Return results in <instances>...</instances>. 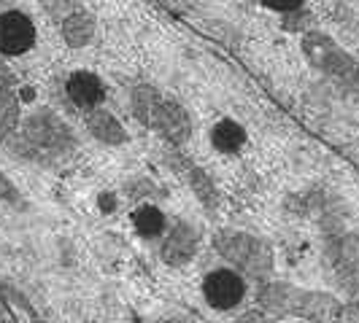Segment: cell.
Listing matches in <instances>:
<instances>
[{"instance_id": "277c9868", "label": "cell", "mask_w": 359, "mask_h": 323, "mask_svg": "<svg viewBox=\"0 0 359 323\" xmlns=\"http://www.w3.org/2000/svg\"><path fill=\"white\" fill-rule=\"evenodd\" d=\"M154 124L160 127L162 135L168 141H173V143H181V141L189 138V119L173 103H157V108H154Z\"/></svg>"}, {"instance_id": "5b68a950", "label": "cell", "mask_w": 359, "mask_h": 323, "mask_svg": "<svg viewBox=\"0 0 359 323\" xmlns=\"http://www.w3.org/2000/svg\"><path fill=\"white\" fill-rule=\"evenodd\" d=\"M198 248V237L195 232L187 227V224H179L173 232L168 234L165 245H162V256L168 264H184L192 259V253Z\"/></svg>"}, {"instance_id": "6da1fadb", "label": "cell", "mask_w": 359, "mask_h": 323, "mask_svg": "<svg viewBox=\"0 0 359 323\" xmlns=\"http://www.w3.org/2000/svg\"><path fill=\"white\" fill-rule=\"evenodd\" d=\"M203 296L214 310H233L246 296V280L233 269H214L203 280Z\"/></svg>"}, {"instance_id": "52a82bcc", "label": "cell", "mask_w": 359, "mask_h": 323, "mask_svg": "<svg viewBox=\"0 0 359 323\" xmlns=\"http://www.w3.org/2000/svg\"><path fill=\"white\" fill-rule=\"evenodd\" d=\"M90 129L95 138H100V141H106V143H122L125 141V129L122 124L106 113V110H95L90 116Z\"/></svg>"}, {"instance_id": "9c48e42d", "label": "cell", "mask_w": 359, "mask_h": 323, "mask_svg": "<svg viewBox=\"0 0 359 323\" xmlns=\"http://www.w3.org/2000/svg\"><path fill=\"white\" fill-rule=\"evenodd\" d=\"M62 36L71 46H84L92 36V22L84 17H73L62 24Z\"/></svg>"}, {"instance_id": "ba28073f", "label": "cell", "mask_w": 359, "mask_h": 323, "mask_svg": "<svg viewBox=\"0 0 359 323\" xmlns=\"http://www.w3.org/2000/svg\"><path fill=\"white\" fill-rule=\"evenodd\" d=\"M133 227L135 232L144 234V237H160L165 232V215H162L160 208L154 205H144L133 213Z\"/></svg>"}, {"instance_id": "7a4b0ae2", "label": "cell", "mask_w": 359, "mask_h": 323, "mask_svg": "<svg viewBox=\"0 0 359 323\" xmlns=\"http://www.w3.org/2000/svg\"><path fill=\"white\" fill-rule=\"evenodd\" d=\"M36 43V27L30 17L19 14V11H8L0 14V52L3 54H25Z\"/></svg>"}, {"instance_id": "30bf717a", "label": "cell", "mask_w": 359, "mask_h": 323, "mask_svg": "<svg viewBox=\"0 0 359 323\" xmlns=\"http://www.w3.org/2000/svg\"><path fill=\"white\" fill-rule=\"evenodd\" d=\"M259 3L273 8V11H294V8H300L306 0H259Z\"/></svg>"}, {"instance_id": "3957f363", "label": "cell", "mask_w": 359, "mask_h": 323, "mask_svg": "<svg viewBox=\"0 0 359 323\" xmlns=\"http://www.w3.org/2000/svg\"><path fill=\"white\" fill-rule=\"evenodd\" d=\"M68 97L84 110H95L106 100V87L95 73L79 71L68 78Z\"/></svg>"}, {"instance_id": "8992f818", "label": "cell", "mask_w": 359, "mask_h": 323, "mask_svg": "<svg viewBox=\"0 0 359 323\" xmlns=\"http://www.w3.org/2000/svg\"><path fill=\"white\" fill-rule=\"evenodd\" d=\"M211 143L222 154H238L246 145V129L233 119H222L211 129Z\"/></svg>"}]
</instances>
